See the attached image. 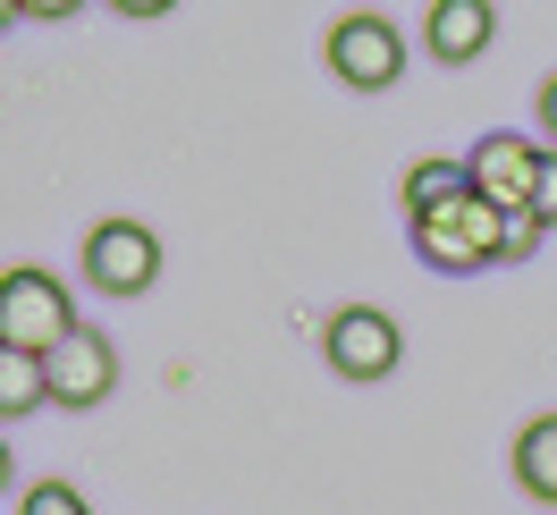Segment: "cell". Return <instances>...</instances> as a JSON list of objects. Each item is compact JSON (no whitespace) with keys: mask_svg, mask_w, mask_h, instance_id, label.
<instances>
[{"mask_svg":"<svg viewBox=\"0 0 557 515\" xmlns=\"http://www.w3.org/2000/svg\"><path fill=\"white\" fill-rule=\"evenodd\" d=\"M321 355H330L338 380H388L397 355H406V339H397V321L381 305H338L321 321Z\"/></svg>","mask_w":557,"mask_h":515,"instance_id":"277c9868","label":"cell"},{"mask_svg":"<svg viewBox=\"0 0 557 515\" xmlns=\"http://www.w3.org/2000/svg\"><path fill=\"white\" fill-rule=\"evenodd\" d=\"M85 287H102V296H144L152 279H161V237L144 229V220H102L94 237H85Z\"/></svg>","mask_w":557,"mask_h":515,"instance_id":"5b68a950","label":"cell"},{"mask_svg":"<svg viewBox=\"0 0 557 515\" xmlns=\"http://www.w3.org/2000/svg\"><path fill=\"white\" fill-rule=\"evenodd\" d=\"M42 372H51V406H102L110 389H119V346L102 339V330H76V339H60L51 355H42Z\"/></svg>","mask_w":557,"mask_h":515,"instance_id":"8992f818","label":"cell"},{"mask_svg":"<svg viewBox=\"0 0 557 515\" xmlns=\"http://www.w3.org/2000/svg\"><path fill=\"white\" fill-rule=\"evenodd\" d=\"M85 0H26V17H76Z\"/></svg>","mask_w":557,"mask_h":515,"instance_id":"e0dca14e","label":"cell"},{"mask_svg":"<svg viewBox=\"0 0 557 515\" xmlns=\"http://www.w3.org/2000/svg\"><path fill=\"white\" fill-rule=\"evenodd\" d=\"M17 17H26V0H0V35H9V26H17Z\"/></svg>","mask_w":557,"mask_h":515,"instance_id":"ac0fdd59","label":"cell"},{"mask_svg":"<svg viewBox=\"0 0 557 515\" xmlns=\"http://www.w3.org/2000/svg\"><path fill=\"white\" fill-rule=\"evenodd\" d=\"M85 321H76V296L60 271H35V262H17V271H0V346H26V355H51L60 339H76Z\"/></svg>","mask_w":557,"mask_h":515,"instance_id":"7a4b0ae2","label":"cell"},{"mask_svg":"<svg viewBox=\"0 0 557 515\" xmlns=\"http://www.w3.org/2000/svg\"><path fill=\"white\" fill-rule=\"evenodd\" d=\"M9 474H17V465H9V440H0V490H9Z\"/></svg>","mask_w":557,"mask_h":515,"instance_id":"d6986e66","label":"cell"},{"mask_svg":"<svg viewBox=\"0 0 557 515\" xmlns=\"http://www.w3.org/2000/svg\"><path fill=\"white\" fill-rule=\"evenodd\" d=\"M17 515H94V507L76 499V481H35V490L17 499Z\"/></svg>","mask_w":557,"mask_h":515,"instance_id":"7c38bea8","label":"cell"},{"mask_svg":"<svg viewBox=\"0 0 557 515\" xmlns=\"http://www.w3.org/2000/svg\"><path fill=\"white\" fill-rule=\"evenodd\" d=\"M532 245H541V220H532V211H507V262H523Z\"/></svg>","mask_w":557,"mask_h":515,"instance_id":"5bb4252c","label":"cell"},{"mask_svg":"<svg viewBox=\"0 0 557 515\" xmlns=\"http://www.w3.org/2000/svg\"><path fill=\"white\" fill-rule=\"evenodd\" d=\"M110 9H119V17H170L177 0H110Z\"/></svg>","mask_w":557,"mask_h":515,"instance_id":"2e32d148","label":"cell"},{"mask_svg":"<svg viewBox=\"0 0 557 515\" xmlns=\"http://www.w3.org/2000/svg\"><path fill=\"white\" fill-rule=\"evenodd\" d=\"M523 211H532L541 229H557V144L541 152V170H532V195H523Z\"/></svg>","mask_w":557,"mask_h":515,"instance_id":"4fadbf2b","label":"cell"},{"mask_svg":"<svg viewBox=\"0 0 557 515\" xmlns=\"http://www.w3.org/2000/svg\"><path fill=\"white\" fill-rule=\"evenodd\" d=\"M490 42H498V0H431L422 9V51L440 69H473Z\"/></svg>","mask_w":557,"mask_h":515,"instance_id":"52a82bcc","label":"cell"},{"mask_svg":"<svg viewBox=\"0 0 557 515\" xmlns=\"http://www.w3.org/2000/svg\"><path fill=\"white\" fill-rule=\"evenodd\" d=\"M406 229H414V254L431 271H490V262H507V204H490V195H456V204L406 220Z\"/></svg>","mask_w":557,"mask_h":515,"instance_id":"6da1fadb","label":"cell"},{"mask_svg":"<svg viewBox=\"0 0 557 515\" xmlns=\"http://www.w3.org/2000/svg\"><path fill=\"white\" fill-rule=\"evenodd\" d=\"M456 195H473V170H465V161H414V170H406V220L456 204Z\"/></svg>","mask_w":557,"mask_h":515,"instance_id":"8fae6325","label":"cell"},{"mask_svg":"<svg viewBox=\"0 0 557 515\" xmlns=\"http://www.w3.org/2000/svg\"><path fill=\"white\" fill-rule=\"evenodd\" d=\"M51 406V372H42V355L26 346H0V422H17V414Z\"/></svg>","mask_w":557,"mask_h":515,"instance_id":"30bf717a","label":"cell"},{"mask_svg":"<svg viewBox=\"0 0 557 515\" xmlns=\"http://www.w3.org/2000/svg\"><path fill=\"white\" fill-rule=\"evenodd\" d=\"M541 136H549V144H557V69H549V76H541Z\"/></svg>","mask_w":557,"mask_h":515,"instance_id":"9a60e30c","label":"cell"},{"mask_svg":"<svg viewBox=\"0 0 557 515\" xmlns=\"http://www.w3.org/2000/svg\"><path fill=\"white\" fill-rule=\"evenodd\" d=\"M541 152H549V144H532V136H482L473 152H465V170H473V195H490V204L523 211V195H532V170H541Z\"/></svg>","mask_w":557,"mask_h":515,"instance_id":"ba28073f","label":"cell"},{"mask_svg":"<svg viewBox=\"0 0 557 515\" xmlns=\"http://www.w3.org/2000/svg\"><path fill=\"white\" fill-rule=\"evenodd\" d=\"M321 60H330V76H338L347 94H388V85L406 76V35H397L388 17H372V9H355V17L330 26Z\"/></svg>","mask_w":557,"mask_h":515,"instance_id":"3957f363","label":"cell"},{"mask_svg":"<svg viewBox=\"0 0 557 515\" xmlns=\"http://www.w3.org/2000/svg\"><path fill=\"white\" fill-rule=\"evenodd\" d=\"M516 481H523V499L557 507V414H532L516 431Z\"/></svg>","mask_w":557,"mask_h":515,"instance_id":"9c48e42d","label":"cell"}]
</instances>
